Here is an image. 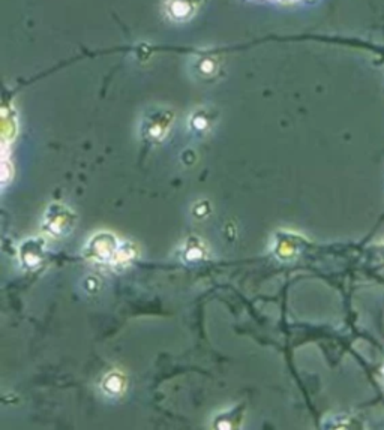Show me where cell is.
<instances>
[{
  "mask_svg": "<svg viewBox=\"0 0 384 430\" xmlns=\"http://www.w3.org/2000/svg\"><path fill=\"white\" fill-rule=\"evenodd\" d=\"M44 249H42V243L36 241L33 239H30L29 241L21 244L20 249V256H21V263L29 267V268H35L38 267L42 261L44 256Z\"/></svg>",
  "mask_w": 384,
  "mask_h": 430,
  "instance_id": "277c9868",
  "label": "cell"
},
{
  "mask_svg": "<svg viewBox=\"0 0 384 430\" xmlns=\"http://www.w3.org/2000/svg\"><path fill=\"white\" fill-rule=\"evenodd\" d=\"M171 123V114L168 112H153L143 121V135L146 140L159 141L167 133V126Z\"/></svg>",
  "mask_w": 384,
  "mask_h": 430,
  "instance_id": "3957f363",
  "label": "cell"
},
{
  "mask_svg": "<svg viewBox=\"0 0 384 430\" xmlns=\"http://www.w3.org/2000/svg\"><path fill=\"white\" fill-rule=\"evenodd\" d=\"M125 378H123L122 374L113 372L105 376V379L103 381V388L107 393V395H119V393L123 391V387H125Z\"/></svg>",
  "mask_w": 384,
  "mask_h": 430,
  "instance_id": "8992f818",
  "label": "cell"
},
{
  "mask_svg": "<svg viewBox=\"0 0 384 430\" xmlns=\"http://www.w3.org/2000/svg\"><path fill=\"white\" fill-rule=\"evenodd\" d=\"M74 220H76V216H74L68 207L62 204H53L45 212L42 231L50 237H64L74 228Z\"/></svg>",
  "mask_w": 384,
  "mask_h": 430,
  "instance_id": "6da1fadb",
  "label": "cell"
},
{
  "mask_svg": "<svg viewBox=\"0 0 384 430\" xmlns=\"http://www.w3.org/2000/svg\"><path fill=\"white\" fill-rule=\"evenodd\" d=\"M202 0H171L168 4V12L173 18L176 20H183L190 18L191 12H194L200 6Z\"/></svg>",
  "mask_w": 384,
  "mask_h": 430,
  "instance_id": "5b68a950",
  "label": "cell"
},
{
  "mask_svg": "<svg viewBox=\"0 0 384 430\" xmlns=\"http://www.w3.org/2000/svg\"><path fill=\"white\" fill-rule=\"evenodd\" d=\"M212 125V117H210L206 112H197L192 117H191V126L197 131V132H204Z\"/></svg>",
  "mask_w": 384,
  "mask_h": 430,
  "instance_id": "ba28073f",
  "label": "cell"
},
{
  "mask_svg": "<svg viewBox=\"0 0 384 430\" xmlns=\"http://www.w3.org/2000/svg\"><path fill=\"white\" fill-rule=\"evenodd\" d=\"M195 65H194V71L197 76H202L203 78L207 76H214L215 71H218V64L216 60L209 57V56H202L195 59Z\"/></svg>",
  "mask_w": 384,
  "mask_h": 430,
  "instance_id": "52a82bcc",
  "label": "cell"
},
{
  "mask_svg": "<svg viewBox=\"0 0 384 430\" xmlns=\"http://www.w3.org/2000/svg\"><path fill=\"white\" fill-rule=\"evenodd\" d=\"M120 248L119 240L108 232H99V234L93 236L88 246H86L84 253L89 260L98 261V263H113L117 255V251Z\"/></svg>",
  "mask_w": 384,
  "mask_h": 430,
  "instance_id": "7a4b0ae2",
  "label": "cell"
}]
</instances>
